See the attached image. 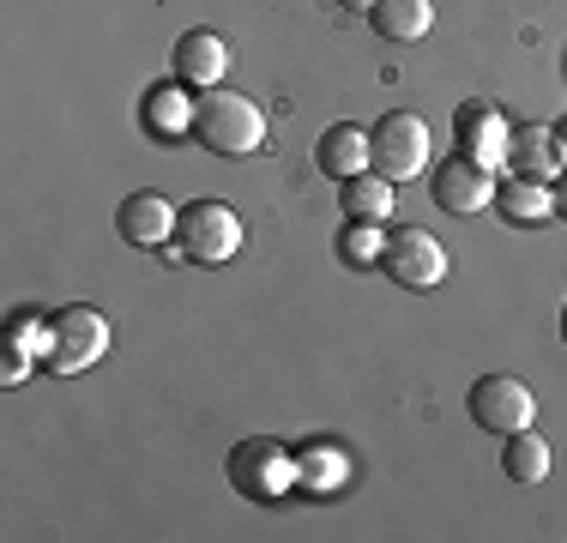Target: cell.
Listing matches in <instances>:
<instances>
[{
    "label": "cell",
    "instance_id": "24",
    "mask_svg": "<svg viewBox=\"0 0 567 543\" xmlns=\"http://www.w3.org/2000/svg\"><path fill=\"white\" fill-rule=\"evenodd\" d=\"M556 140H561V163H567V127H556Z\"/></svg>",
    "mask_w": 567,
    "mask_h": 543
},
{
    "label": "cell",
    "instance_id": "7",
    "mask_svg": "<svg viewBox=\"0 0 567 543\" xmlns=\"http://www.w3.org/2000/svg\"><path fill=\"white\" fill-rule=\"evenodd\" d=\"M532 417H537V399L519 375H483L477 387H471V423L477 429L519 434V429H532Z\"/></svg>",
    "mask_w": 567,
    "mask_h": 543
},
{
    "label": "cell",
    "instance_id": "18",
    "mask_svg": "<svg viewBox=\"0 0 567 543\" xmlns=\"http://www.w3.org/2000/svg\"><path fill=\"white\" fill-rule=\"evenodd\" d=\"M393 187H399V182H386L381 170H362V175H350V182H344L339 206H344V217H362V224H386V217H393V206H399Z\"/></svg>",
    "mask_w": 567,
    "mask_h": 543
},
{
    "label": "cell",
    "instance_id": "21",
    "mask_svg": "<svg viewBox=\"0 0 567 543\" xmlns=\"http://www.w3.org/2000/svg\"><path fill=\"white\" fill-rule=\"evenodd\" d=\"M37 369H43V362H37L24 345H12V338L0 332V387H24V380H31Z\"/></svg>",
    "mask_w": 567,
    "mask_h": 543
},
{
    "label": "cell",
    "instance_id": "14",
    "mask_svg": "<svg viewBox=\"0 0 567 543\" xmlns=\"http://www.w3.org/2000/svg\"><path fill=\"white\" fill-rule=\"evenodd\" d=\"M495 212H502L513 229L549 224V217H556V187L537 182V175H507V182L495 187Z\"/></svg>",
    "mask_w": 567,
    "mask_h": 543
},
{
    "label": "cell",
    "instance_id": "23",
    "mask_svg": "<svg viewBox=\"0 0 567 543\" xmlns=\"http://www.w3.org/2000/svg\"><path fill=\"white\" fill-rule=\"evenodd\" d=\"M344 12H374V0H339Z\"/></svg>",
    "mask_w": 567,
    "mask_h": 543
},
{
    "label": "cell",
    "instance_id": "8",
    "mask_svg": "<svg viewBox=\"0 0 567 543\" xmlns=\"http://www.w3.org/2000/svg\"><path fill=\"white\" fill-rule=\"evenodd\" d=\"M453 140H458V152H465L471 163L502 170L507 145H513V127H507V115L495 103H458L453 109Z\"/></svg>",
    "mask_w": 567,
    "mask_h": 543
},
{
    "label": "cell",
    "instance_id": "13",
    "mask_svg": "<svg viewBox=\"0 0 567 543\" xmlns=\"http://www.w3.org/2000/svg\"><path fill=\"white\" fill-rule=\"evenodd\" d=\"M507 163H513V175H537V182H556V175L567 170V163H561L556 127H544V121H519V127H513V145H507Z\"/></svg>",
    "mask_w": 567,
    "mask_h": 543
},
{
    "label": "cell",
    "instance_id": "2",
    "mask_svg": "<svg viewBox=\"0 0 567 543\" xmlns=\"http://www.w3.org/2000/svg\"><path fill=\"white\" fill-rule=\"evenodd\" d=\"M224 478H229V489H236V495L272 508V501H284V495L296 489V453L278 441V434H248V441L229 447Z\"/></svg>",
    "mask_w": 567,
    "mask_h": 543
},
{
    "label": "cell",
    "instance_id": "9",
    "mask_svg": "<svg viewBox=\"0 0 567 543\" xmlns=\"http://www.w3.org/2000/svg\"><path fill=\"white\" fill-rule=\"evenodd\" d=\"M435 206L441 212H453V217H471V212H483V206H495V170H483V163H471L465 152L447 157V163H435Z\"/></svg>",
    "mask_w": 567,
    "mask_h": 543
},
{
    "label": "cell",
    "instance_id": "10",
    "mask_svg": "<svg viewBox=\"0 0 567 543\" xmlns=\"http://www.w3.org/2000/svg\"><path fill=\"white\" fill-rule=\"evenodd\" d=\"M194 121H199V98H187L182 79H169V85H152V91H145V103H140V127L152 133V140L182 145L187 133H194Z\"/></svg>",
    "mask_w": 567,
    "mask_h": 543
},
{
    "label": "cell",
    "instance_id": "19",
    "mask_svg": "<svg viewBox=\"0 0 567 543\" xmlns=\"http://www.w3.org/2000/svg\"><path fill=\"white\" fill-rule=\"evenodd\" d=\"M549 465H556V453H549L544 434L519 429V434H502V471L513 483H544Z\"/></svg>",
    "mask_w": 567,
    "mask_h": 543
},
{
    "label": "cell",
    "instance_id": "6",
    "mask_svg": "<svg viewBox=\"0 0 567 543\" xmlns=\"http://www.w3.org/2000/svg\"><path fill=\"white\" fill-rule=\"evenodd\" d=\"M447 248H441L435 229L423 224H404V229H386V254H381V272L399 284V290H435L447 278Z\"/></svg>",
    "mask_w": 567,
    "mask_h": 543
},
{
    "label": "cell",
    "instance_id": "25",
    "mask_svg": "<svg viewBox=\"0 0 567 543\" xmlns=\"http://www.w3.org/2000/svg\"><path fill=\"white\" fill-rule=\"evenodd\" d=\"M561 338H567V303H561Z\"/></svg>",
    "mask_w": 567,
    "mask_h": 543
},
{
    "label": "cell",
    "instance_id": "3",
    "mask_svg": "<svg viewBox=\"0 0 567 543\" xmlns=\"http://www.w3.org/2000/svg\"><path fill=\"white\" fill-rule=\"evenodd\" d=\"M175 254L194 266H229L241 254V242H248V229H241V212L224 206V199H187L182 217H175Z\"/></svg>",
    "mask_w": 567,
    "mask_h": 543
},
{
    "label": "cell",
    "instance_id": "12",
    "mask_svg": "<svg viewBox=\"0 0 567 543\" xmlns=\"http://www.w3.org/2000/svg\"><path fill=\"white\" fill-rule=\"evenodd\" d=\"M229 73V43L218 31H182V43H175V79H182L187 91H218Z\"/></svg>",
    "mask_w": 567,
    "mask_h": 543
},
{
    "label": "cell",
    "instance_id": "16",
    "mask_svg": "<svg viewBox=\"0 0 567 543\" xmlns=\"http://www.w3.org/2000/svg\"><path fill=\"white\" fill-rule=\"evenodd\" d=\"M344 478H350V459H344L332 441L296 447V489H302V495H315V501H320V495H339Z\"/></svg>",
    "mask_w": 567,
    "mask_h": 543
},
{
    "label": "cell",
    "instance_id": "4",
    "mask_svg": "<svg viewBox=\"0 0 567 543\" xmlns=\"http://www.w3.org/2000/svg\"><path fill=\"white\" fill-rule=\"evenodd\" d=\"M369 145H374V170L386 182H416L435 157V140H429V121L411 115V109H393L369 127Z\"/></svg>",
    "mask_w": 567,
    "mask_h": 543
},
{
    "label": "cell",
    "instance_id": "17",
    "mask_svg": "<svg viewBox=\"0 0 567 543\" xmlns=\"http://www.w3.org/2000/svg\"><path fill=\"white\" fill-rule=\"evenodd\" d=\"M369 24L386 43H423L429 24H435V0H374Z\"/></svg>",
    "mask_w": 567,
    "mask_h": 543
},
{
    "label": "cell",
    "instance_id": "11",
    "mask_svg": "<svg viewBox=\"0 0 567 543\" xmlns=\"http://www.w3.org/2000/svg\"><path fill=\"white\" fill-rule=\"evenodd\" d=\"M175 212L164 194H152V187H140V194H127L121 199V212H115V229H121V242H133V248H164V242L175 236Z\"/></svg>",
    "mask_w": 567,
    "mask_h": 543
},
{
    "label": "cell",
    "instance_id": "5",
    "mask_svg": "<svg viewBox=\"0 0 567 543\" xmlns=\"http://www.w3.org/2000/svg\"><path fill=\"white\" fill-rule=\"evenodd\" d=\"M110 338H115L110 315H97V308H85V303L61 308V315H55V345H49L43 369L49 375H85V369H97V362L110 357Z\"/></svg>",
    "mask_w": 567,
    "mask_h": 543
},
{
    "label": "cell",
    "instance_id": "20",
    "mask_svg": "<svg viewBox=\"0 0 567 543\" xmlns=\"http://www.w3.org/2000/svg\"><path fill=\"white\" fill-rule=\"evenodd\" d=\"M386 254V224H362V217H350L344 236H339V260L344 266H381Z\"/></svg>",
    "mask_w": 567,
    "mask_h": 543
},
{
    "label": "cell",
    "instance_id": "22",
    "mask_svg": "<svg viewBox=\"0 0 567 543\" xmlns=\"http://www.w3.org/2000/svg\"><path fill=\"white\" fill-rule=\"evenodd\" d=\"M556 212H561V217H567V170H561V175H556Z\"/></svg>",
    "mask_w": 567,
    "mask_h": 543
},
{
    "label": "cell",
    "instance_id": "15",
    "mask_svg": "<svg viewBox=\"0 0 567 543\" xmlns=\"http://www.w3.org/2000/svg\"><path fill=\"white\" fill-rule=\"evenodd\" d=\"M315 163L327 175H339V182H350V175L374 170V145H369V127H350V121H339V127L320 133L315 145Z\"/></svg>",
    "mask_w": 567,
    "mask_h": 543
},
{
    "label": "cell",
    "instance_id": "1",
    "mask_svg": "<svg viewBox=\"0 0 567 543\" xmlns=\"http://www.w3.org/2000/svg\"><path fill=\"white\" fill-rule=\"evenodd\" d=\"M194 140L206 145V152H218V157H248V152H260V145H266V109L254 98H241V91L218 85V91L199 98Z\"/></svg>",
    "mask_w": 567,
    "mask_h": 543
}]
</instances>
